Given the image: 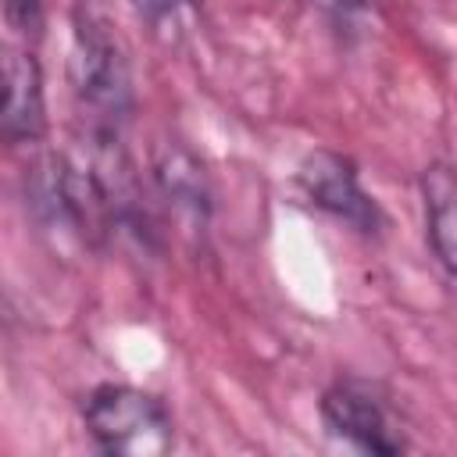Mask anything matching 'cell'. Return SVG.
Instances as JSON below:
<instances>
[{"mask_svg":"<svg viewBox=\"0 0 457 457\" xmlns=\"http://www.w3.org/2000/svg\"><path fill=\"white\" fill-rule=\"evenodd\" d=\"M71 89L93 136H121L132 114V75L121 43L93 14L79 18L71 50Z\"/></svg>","mask_w":457,"mask_h":457,"instance_id":"obj_1","label":"cell"},{"mask_svg":"<svg viewBox=\"0 0 457 457\" xmlns=\"http://www.w3.org/2000/svg\"><path fill=\"white\" fill-rule=\"evenodd\" d=\"M82 425L111 457H164L175 446L168 407L154 393L121 382H104L82 400Z\"/></svg>","mask_w":457,"mask_h":457,"instance_id":"obj_2","label":"cell"},{"mask_svg":"<svg viewBox=\"0 0 457 457\" xmlns=\"http://www.w3.org/2000/svg\"><path fill=\"white\" fill-rule=\"evenodd\" d=\"M318 411L325 432L361 453L396 457L411 446L386 400L361 378H339L336 386H328Z\"/></svg>","mask_w":457,"mask_h":457,"instance_id":"obj_3","label":"cell"},{"mask_svg":"<svg viewBox=\"0 0 457 457\" xmlns=\"http://www.w3.org/2000/svg\"><path fill=\"white\" fill-rule=\"evenodd\" d=\"M300 193L325 214H332L336 221L350 225L361 236H378L386 228V214L375 204L371 193H364L357 168L350 157L336 154V150H314L300 161L296 171Z\"/></svg>","mask_w":457,"mask_h":457,"instance_id":"obj_4","label":"cell"},{"mask_svg":"<svg viewBox=\"0 0 457 457\" xmlns=\"http://www.w3.org/2000/svg\"><path fill=\"white\" fill-rule=\"evenodd\" d=\"M0 132L11 146L39 143L46 132V100H43V71L32 50L4 54V107Z\"/></svg>","mask_w":457,"mask_h":457,"instance_id":"obj_5","label":"cell"},{"mask_svg":"<svg viewBox=\"0 0 457 457\" xmlns=\"http://www.w3.org/2000/svg\"><path fill=\"white\" fill-rule=\"evenodd\" d=\"M154 175H157V189H161L168 211L186 225V232L200 236L211 218V189H207V175H204L200 161L186 146L168 143L157 154Z\"/></svg>","mask_w":457,"mask_h":457,"instance_id":"obj_6","label":"cell"},{"mask_svg":"<svg viewBox=\"0 0 457 457\" xmlns=\"http://www.w3.org/2000/svg\"><path fill=\"white\" fill-rule=\"evenodd\" d=\"M425 239L446 275H457V168L436 161L421 171Z\"/></svg>","mask_w":457,"mask_h":457,"instance_id":"obj_7","label":"cell"},{"mask_svg":"<svg viewBox=\"0 0 457 457\" xmlns=\"http://www.w3.org/2000/svg\"><path fill=\"white\" fill-rule=\"evenodd\" d=\"M132 7L146 32L164 46H179L200 14V0H132Z\"/></svg>","mask_w":457,"mask_h":457,"instance_id":"obj_8","label":"cell"},{"mask_svg":"<svg viewBox=\"0 0 457 457\" xmlns=\"http://www.w3.org/2000/svg\"><path fill=\"white\" fill-rule=\"evenodd\" d=\"M4 18L21 39H39V32H43V0H4Z\"/></svg>","mask_w":457,"mask_h":457,"instance_id":"obj_9","label":"cell"}]
</instances>
